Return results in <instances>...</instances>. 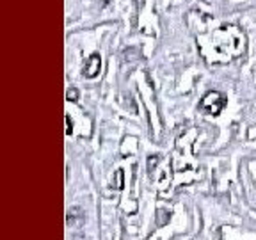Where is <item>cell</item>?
I'll return each instance as SVG.
<instances>
[{
    "label": "cell",
    "mask_w": 256,
    "mask_h": 240,
    "mask_svg": "<svg viewBox=\"0 0 256 240\" xmlns=\"http://www.w3.org/2000/svg\"><path fill=\"white\" fill-rule=\"evenodd\" d=\"M224 105H226L224 94H220L219 91H210L203 96L200 107H201V110L208 112V114H212V116H217V114L224 108Z\"/></svg>",
    "instance_id": "1"
},
{
    "label": "cell",
    "mask_w": 256,
    "mask_h": 240,
    "mask_svg": "<svg viewBox=\"0 0 256 240\" xmlns=\"http://www.w3.org/2000/svg\"><path fill=\"white\" fill-rule=\"evenodd\" d=\"M100 68H102V59H100V56H96L94 54V56L89 57L88 66H86V70H84V75L88 76V78H92V76L98 75Z\"/></svg>",
    "instance_id": "2"
},
{
    "label": "cell",
    "mask_w": 256,
    "mask_h": 240,
    "mask_svg": "<svg viewBox=\"0 0 256 240\" xmlns=\"http://www.w3.org/2000/svg\"><path fill=\"white\" fill-rule=\"evenodd\" d=\"M84 222V214L80 208H72L68 212V224L72 226H80V224Z\"/></svg>",
    "instance_id": "3"
},
{
    "label": "cell",
    "mask_w": 256,
    "mask_h": 240,
    "mask_svg": "<svg viewBox=\"0 0 256 240\" xmlns=\"http://www.w3.org/2000/svg\"><path fill=\"white\" fill-rule=\"evenodd\" d=\"M66 98H68V102H76L78 100V91H76L75 88H70L68 91H66Z\"/></svg>",
    "instance_id": "4"
},
{
    "label": "cell",
    "mask_w": 256,
    "mask_h": 240,
    "mask_svg": "<svg viewBox=\"0 0 256 240\" xmlns=\"http://www.w3.org/2000/svg\"><path fill=\"white\" fill-rule=\"evenodd\" d=\"M66 123H68V130H66V134H68V136H72L73 128H72V121H70V116H66Z\"/></svg>",
    "instance_id": "5"
}]
</instances>
